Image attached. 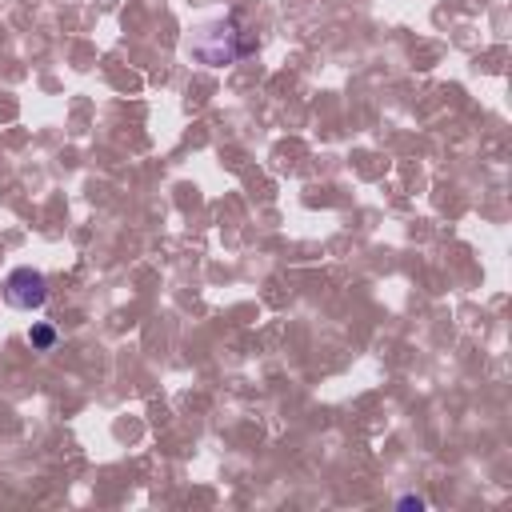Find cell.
I'll use <instances>...</instances> for the list:
<instances>
[{"label": "cell", "mask_w": 512, "mask_h": 512, "mask_svg": "<svg viewBox=\"0 0 512 512\" xmlns=\"http://www.w3.org/2000/svg\"><path fill=\"white\" fill-rule=\"evenodd\" d=\"M236 36H240V32L232 28V20H220V24L200 28L188 48H192L196 60H204V64H212V68H224V64H232L240 52H248V44H240Z\"/></svg>", "instance_id": "cell-1"}, {"label": "cell", "mask_w": 512, "mask_h": 512, "mask_svg": "<svg viewBox=\"0 0 512 512\" xmlns=\"http://www.w3.org/2000/svg\"><path fill=\"white\" fill-rule=\"evenodd\" d=\"M4 300H8L12 308L32 312V308H40V304L48 300V280H44L36 268H16V272H8V280H4Z\"/></svg>", "instance_id": "cell-2"}, {"label": "cell", "mask_w": 512, "mask_h": 512, "mask_svg": "<svg viewBox=\"0 0 512 512\" xmlns=\"http://www.w3.org/2000/svg\"><path fill=\"white\" fill-rule=\"evenodd\" d=\"M28 340H32L36 348H52V344H56V328H52V324H32Z\"/></svg>", "instance_id": "cell-3"}]
</instances>
